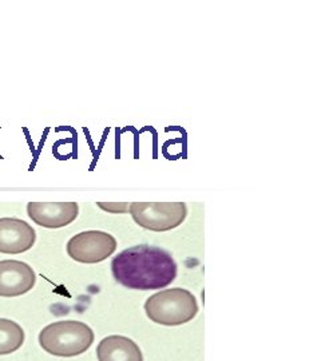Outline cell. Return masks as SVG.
<instances>
[{
    "label": "cell",
    "instance_id": "6da1fadb",
    "mask_svg": "<svg viewBox=\"0 0 321 361\" xmlns=\"http://www.w3.org/2000/svg\"><path fill=\"white\" fill-rule=\"evenodd\" d=\"M116 283L134 290H157L177 277V262L165 249L140 245L125 249L111 261Z\"/></svg>",
    "mask_w": 321,
    "mask_h": 361
},
{
    "label": "cell",
    "instance_id": "7a4b0ae2",
    "mask_svg": "<svg viewBox=\"0 0 321 361\" xmlns=\"http://www.w3.org/2000/svg\"><path fill=\"white\" fill-rule=\"evenodd\" d=\"M94 341L87 324L66 320L50 324L39 334V344L47 353L59 357H74L85 353Z\"/></svg>",
    "mask_w": 321,
    "mask_h": 361
},
{
    "label": "cell",
    "instance_id": "3957f363",
    "mask_svg": "<svg viewBox=\"0 0 321 361\" xmlns=\"http://www.w3.org/2000/svg\"><path fill=\"white\" fill-rule=\"evenodd\" d=\"M145 312L155 323L177 326L192 322L198 313V304L192 292L171 288L149 297L145 302Z\"/></svg>",
    "mask_w": 321,
    "mask_h": 361
},
{
    "label": "cell",
    "instance_id": "277c9868",
    "mask_svg": "<svg viewBox=\"0 0 321 361\" xmlns=\"http://www.w3.org/2000/svg\"><path fill=\"white\" fill-rule=\"evenodd\" d=\"M128 213L137 225L153 232L178 228L188 216L185 202H133Z\"/></svg>",
    "mask_w": 321,
    "mask_h": 361
},
{
    "label": "cell",
    "instance_id": "5b68a950",
    "mask_svg": "<svg viewBox=\"0 0 321 361\" xmlns=\"http://www.w3.org/2000/svg\"><path fill=\"white\" fill-rule=\"evenodd\" d=\"M116 249V238L101 231L78 233L67 243V255L80 264L102 262L114 255Z\"/></svg>",
    "mask_w": 321,
    "mask_h": 361
},
{
    "label": "cell",
    "instance_id": "8992f818",
    "mask_svg": "<svg viewBox=\"0 0 321 361\" xmlns=\"http://www.w3.org/2000/svg\"><path fill=\"white\" fill-rule=\"evenodd\" d=\"M37 283L34 269L23 261H0V297L26 295Z\"/></svg>",
    "mask_w": 321,
    "mask_h": 361
},
{
    "label": "cell",
    "instance_id": "52a82bcc",
    "mask_svg": "<svg viewBox=\"0 0 321 361\" xmlns=\"http://www.w3.org/2000/svg\"><path fill=\"white\" fill-rule=\"evenodd\" d=\"M27 214L39 226L59 229L77 219L79 205L77 202H28Z\"/></svg>",
    "mask_w": 321,
    "mask_h": 361
},
{
    "label": "cell",
    "instance_id": "ba28073f",
    "mask_svg": "<svg viewBox=\"0 0 321 361\" xmlns=\"http://www.w3.org/2000/svg\"><path fill=\"white\" fill-rule=\"evenodd\" d=\"M37 241V233L26 221L13 217L0 219V253L22 255Z\"/></svg>",
    "mask_w": 321,
    "mask_h": 361
},
{
    "label": "cell",
    "instance_id": "9c48e42d",
    "mask_svg": "<svg viewBox=\"0 0 321 361\" xmlns=\"http://www.w3.org/2000/svg\"><path fill=\"white\" fill-rule=\"evenodd\" d=\"M99 361H143L141 349L128 337L109 336L97 348Z\"/></svg>",
    "mask_w": 321,
    "mask_h": 361
},
{
    "label": "cell",
    "instance_id": "30bf717a",
    "mask_svg": "<svg viewBox=\"0 0 321 361\" xmlns=\"http://www.w3.org/2000/svg\"><path fill=\"white\" fill-rule=\"evenodd\" d=\"M25 343V331L18 323L0 319V355L16 352Z\"/></svg>",
    "mask_w": 321,
    "mask_h": 361
},
{
    "label": "cell",
    "instance_id": "8fae6325",
    "mask_svg": "<svg viewBox=\"0 0 321 361\" xmlns=\"http://www.w3.org/2000/svg\"><path fill=\"white\" fill-rule=\"evenodd\" d=\"M97 207H101L103 212L107 213H128L130 204L128 202H97Z\"/></svg>",
    "mask_w": 321,
    "mask_h": 361
}]
</instances>
